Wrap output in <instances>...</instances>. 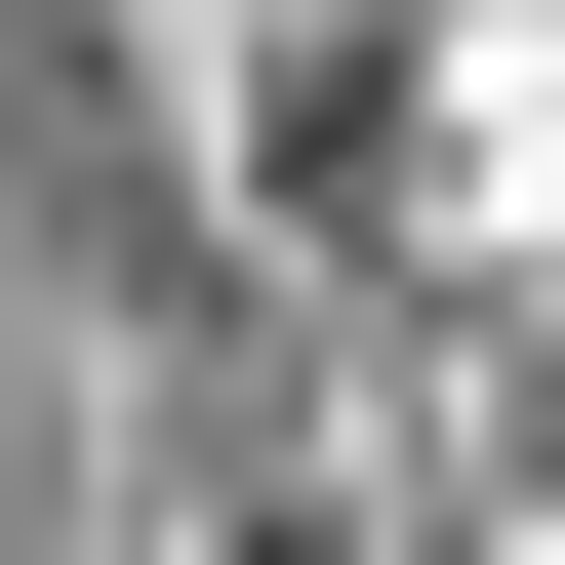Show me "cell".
<instances>
[{
  "instance_id": "6da1fadb",
  "label": "cell",
  "mask_w": 565,
  "mask_h": 565,
  "mask_svg": "<svg viewBox=\"0 0 565 565\" xmlns=\"http://www.w3.org/2000/svg\"><path fill=\"white\" fill-rule=\"evenodd\" d=\"M364 243H404V282H565V0H404V82H364Z\"/></svg>"
}]
</instances>
